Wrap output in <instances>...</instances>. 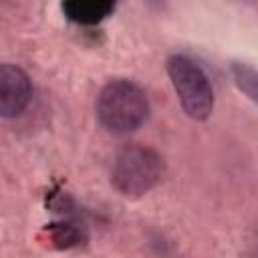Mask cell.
Wrapping results in <instances>:
<instances>
[{
    "label": "cell",
    "instance_id": "obj_3",
    "mask_svg": "<svg viewBox=\"0 0 258 258\" xmlns=\"http://www.w3.org/2000/svg\"><path fill=\"white\" fill-rule=\"evenodd\" d=\"M165 64L183 113L194 121H206L214 111V91L206 73L183 54H171Z\"/></svg>",
    "mask_w": 258,
    "mask_h": 258
},
{
    "label": "cell",
    "instance_id": "obj_5",
    "mask_svg": "<svg viewBox=\"0 0 258 258\" xmlns=\"http://www.w3.org/2000/svg\"><path fill=\"white\" fill-rule=\"evenodd\" d=\"M62 10L77 24H99L115 10V0H62Z\"/></svg>",
    "mask_w": 258,
    "mask_h": 258
},
{
    "label": "cell",
    "instance_id": "obj_7",
    "mask_svg": "<svg viewBox=\"0 0 258 258\" xmlns=\"http://www.w3.org/2000/svg\"><path fill=\"white\" fill-rule=\"evenodd\" d=\"M232 77H234L236 87L252 103H256L258 101V75H256V69L252 64H246V62H234L232 64Z\"/></svg>",
    "mask_w": 258,
    "mask_h": 258
},
{
    "label": "cell",
    "instance_id": "obj_1",
    "mask_svg": "<svg viewBox=\"0 0 258 258\" xmlns=\"http://www.w3.org/2000/svg\"><path fill=\"white\" fill-rule=\"evenodd\" d=\"M149 115V99L145 91L127 79L109 81L97 97V119L113 135L137 131Z\"/></svg>",
    "mask_w": 258,
    "mask_h": 258
},
{
    "label": "cell",
    "instance_id": "obj_6",
    "mask_svg": "<svg viewBox=\"0 0 258 258\" xmlns=\"http://www.w3.org/2000/svg\"><path fill=\"white\" fill-rule=\"evenodd\" d=\"M42 234L46 236V240L54 248H73V246H77V244H81L85 240L83 232L77 226L67 224V222H62V224H48L42 230Z\"/></svg>",
    "mask_w": 258,
    "mask_h": 258
},
{
    "label": "cell",
    "instance_id": "obj_8",
    "mask_svg": "<svg viewBox=\"0 0 258 258\" xmlns=\"http://www.w3.org/2000/svg\"><path fill=\"white\" fill-rule=\"evenodd\" d=\"M147 2H149V4H153V6H157V8H161L165 0H147Z\"/></svg>",
    "mask_w": 258,
    "mask_h": 258
},
{
    "label": "cell",
    "instance_id": "obj_2",
    "mask_svg": "<svg viewBox=\"0 0 258 258\" xmlns=\"http://www.w3.org/2000/svg\"><path fill=\"white\" fill-rule=\"evenodd\" d=\"M163 155L153 147L133 143L117 153L111 169V183L123 198H141L163 179Z\"/></svg>",
    "mask_w": 258,
    "mask_h": 258
},
{
    "label": "cell",
    "instance_id": "obj_4",
    "mask_svg": "<svg viewBox=\"0 0 258 258\" xmlns=\"http://www.w3.org/2000/svg\"><path fill=\"white\" fill-rule=\"evenodd\" d=\"M32 99V81L16 64H0V117L14 119L26 111Z\"/></svg>",
    "mask_w": 258,
    "mask_h": 258
}]
</instances>
